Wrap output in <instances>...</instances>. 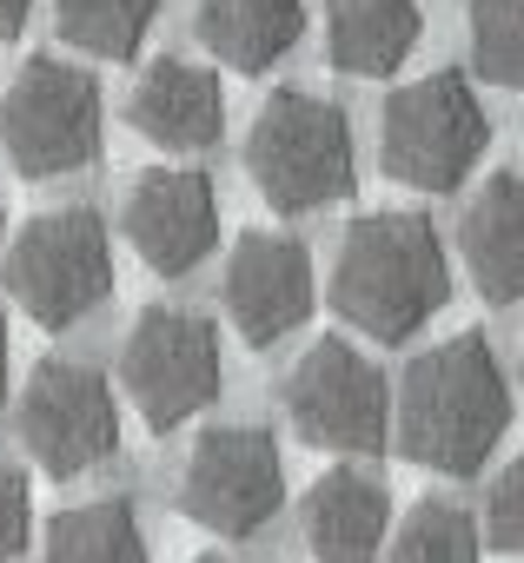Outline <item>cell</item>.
<instances>
[{
    "label": "cell",
    "instance_id": "obj_17",
    "mask_svg": "<svg viewBox=\"0 0 524 563\" xmlns=\"http://www.w3.org/2000/svg\"><path fill=\"white\" fill-rule=\"evenodd\" d=\"M418 0H326V47L352 80L392 74L418 47Z\"/></svg>",
    "mask_w": 524,
    "mask_h": 563
},
{
    "label": "cell",
    "instance_id": "obj_23",
    "mask_svg": "<svg viewBox=\"0 0 524 563\" xmlns=\"http://www.w3.org/2000/svg\"><path fill=\"white\" fill-rule=\"evenodd\" d=\"M28 530H34V497H28V477L0 457V563H14L28 550Z\"/></svg>",
    "mask_w": 524,
    "mask_h": 563
},
{
    "label": "cell",
    "instance_id": "obj_16",
    "mask_svg": "<svg viewBox=\"0 0 524 563\" xmlns=\"http://www.w3.org/2000/svg\"><path fill=\"white\" fill-rule=\"evenodd\" d=\"M193 34L206 54H219L239 74H266L286 60L306 34V0H199Z\"/></svg>",
    "mask_w": 524,
    "mask_h": 563
},
{
    "label": "cell",
    "instance_id": "obj_18",
    "mask_svg": "<svg viewBox=\"0 0 524 563\" xmlns=\"http://www.w3.org/2000/svg\"><path fill=\"white\" fill-rule=\"evenodd\" d=\"M41 563H153V556H146V530H140L133 504L100 497V504H74L47 523Z\"/></svg>",
    "mask_w": 524,
    "mask_h": 563
},
{
    "label": "cell",
    "instance_id": "obj_7",
    "mask_svg": "<svg viewBox=\"0 0 524 563\" xmlns=\"http://www.w3.org/2000/svg\"><path fill=\"white\" fill-rule=\"evenodd\" d=\"M120 385L140 418L166 438L219 398V332L186 306H146L120 345Z\"/></svg>",
    "mask_w": 524,
    "mask_h": 563
},
{
    "label": "cell",
    "instance_id": "obj_1",
    "mask_svg": "<svg viewBox=\"0 0 524 563\" xmlns=\"http://www.w3.org/2000/svg\"><path fill=\"white\" fill-rule=\"evenodd\" d=\"M451 299L445 239L425 212H365L339 239L332 312L379 345H405Z\"/></svg>",
    "mask_w": 524,
    "mask_h": 563
},
{
    "label": "cell",
    "instance_id": "obj_24",
    "mask_svg": "<svg viewBox=\"0 0 524 563\" xmlns=\"http://www.w3.org/2000/svg\"><path fill=\"white\" fill-rule=\"evenodd\" d=\"M28 14H34V0H0V41H14L28 27Z\"/></svg>",
    "mask_w": 524,
    "mask_h": 563
},
{
    "label": "cell",
    "instance_id": "obj_19",
    "mask_svg": "<svg viewBox=\"0 0 524 563\" xmlns=\"http://www.w3.org/2000/svg\"><path fill=\"white\" fill-rule=\"evenodd\" d=\"M153 14H160V0H54L61 41L100 60L140 54V41L153 34Z\"/></svg>",
    "mask_w": 524,
    "mask_h": 563
},
{
    "label": "cell",
    "instance_id": "obj_8",
    "mask_svg": "<svg viewBox=\"0 0 524 563\" xmlns=\"http://www.w3.org/2000/svg\"><path fill=\"white\" fill-rule=\"evenodd\" d=\"M280 497H286V457H280L273 431H259V424H212L186 451L179 510L199 530L252 537L259 523H273Z\"/></svg>",
    "mask_w": 524,
    "mask_h": 563
},
{
    "label": "cell",
    "instance_id": "obj_5",
    "mask_svg": "<svg viewBox=\"0 0 524 563\" xmlns=\"http://www.w3.org/2000/svg\"><path fill=\"white\" fill-rule=\"evenodd\" d=\"M491 146V120L484 100L471 93V80L458 67H438L412 87H399L385 100V126H379V153L385 173L412 192H451L471 179V166Z\"/></svg>",
    "mask_w": 524,
    "mask_h": 563
},
{
    "label": "cell",
    "instance_id": "obj_9",
    "mask_svg": "<svg viewBox=\"0 0 524 563\" xmlns=\"http://www.w3.org/2000/svg\"><path fill=\"white\" fill-rule=\"evenodd\" d=\"M286 418L319 451H379L392 431V398L379 365L346 339H313L286 372Z\"/></svg>",
    "mask_w": 524,
    "mask_h": 563
},
{
    "label": "cell",
    "instance_id": "obj_2",
    "mask_svg": "<svg viewBox=\"0 0 524 563\" xmlns=\"http://www.w3.org/2000/svg\"><path fill=\"white\" fill-rule=\"evenodd\" d=\"M511 424V391L478 332H458L412 358L399 391V451L438 477H471Z\"/></svg>",
    "mask_w": 524,
    "mask_h": 563
},
{
    "label": "cell",
    "instance_id": "obj_10",
    "mask_svg": "<svg viewBox=\"0 0 524 563\" xmlns=\"http://www.w3.org/2000/svg\"><path fill=\"white\" fill-rule=\"evenodd\" d=\"M21 444L34 451L41 471L54 477H80L94 464H107L120 451V405L113 385L94 365L74 358H47L34 365L28 391H21Z\"/></svg>",
    "mask_w": 524,
    "mask_h": 563
},
{
    "label": "cell",
    "instance_id": "obj_22",
    "mask_svg": "<svg viewBox=\"0 0 524 563\" xmlns=\"http://www.w3.org/2000/svg\"><path fill=\"white\" fill-rule=\"evenodd\" d=\"M484 543L524 556V451L491 477V497H484Z\"/></svg>",
    "mask_w": 524,
    "mask_h": 563
},
{
    "label": "cell",
    "instance_id": "obj_25",
    "mask_svg": "<svg viewBox=\"0 0 524 563\" xmlns=\"http://www.w3.org/2000/svg\"><path fill=\"white\" fill-rule=\"evenodd\" d=\"M0 398H8V319H0Z\"/></svg>",
    "mask_w": 524,
    "mask_h": 563
},
{
    "label": "cell",
    "instance_id": "obj_26",
    "mask_svg": "<svg viewBox=\"0 0 524 563\" xmlns=\"http://www.w3.org/2000/svg\"><path fill=\"white\" fill-rule=\"evenodd\" d=\"M193 563H226V556H193Z\"/></svg>",
    "mask_w": 524,
    "mask_h": 563
},
{
    "label": "cell",
    "instance_id": "obj_11",
    "mask_svg": "<svg viewBox=\"0 0 524 563\" xmlns=\"http://www.w3.org/2000/svg\"><path fill=\"white\" fill-rule=\"evenodd\" d=\"M226 312L252 352L293 339L313 312V252L293 232H245L226 258Z\"/></svg>",
    "mask_w": 524,
    "mask_h": 563
},
{
    "label": "cell",
    "instance_id": "obj_15",
    "mask_svg": "<svg viewBox=\"0 0 524 563\" xmlns=\"http://www.w3.org/2000/svg\"><path fill=\"white\" fill-rule=\"evenodd\" d=\"M392 530V497L372 471H326L306 497V550L319 563H372Z\"/></svg>",
    "mask_w": 524,
    "mask_h": 563
},
{
    "label": "cell",
    "instance_id": "obj_12",
    "mask_svg": "<svg viewBox=\"0 0 524 563\" xmlns=\"http://www.w3.org/2000/svg\"><path fill=\"white\" fill-rule=\"evenodd\" d=\"M127 245L160 272L186 278L219 245V192L193 166H153L127 192Z\"/></svg>",
    "mask_w": 524,
    "mask_h": 563
},
{
    "label": "cell",
    "instance_id": "obj_20",
    "mask_svg": "<svg viewBox=\"0 0 524 563\" xmlns=\"http://www.w3.org/2000/svg\"><path fill=\"white\" fill-rule=\"evenodd\" d=\"M392 563H478V523L451 497H418L392 530Z\"/></svg>",
    "mask_w": 524,
    "mask_h": 563
},
{
    "label": "cell",
    "instance_id": "obj_6",
    "mask_svg": "<svg viewBox=\"0 0 524 563\" xmlns=\"http://www.w3.org/2000/svg\"><path fill=\"white\" fill-rule=\"evenodd\" d=\"M0 146L28 179L80 173L100 159V87L87 67L34 54L0 100Z\"/></svg>",
    "mask_w": 524,
    "mask_h": 563
},
{
    "label": "cell",
    "instance_id": "obj_4",
    "mask_svg": "<svg viewBox=\"0 0 524 563\" xmlns=\"http://www.w3.org/2000/svg\"><path fill=\"white\" fill-rule=\"evenodd\" d=\"M8 292L14 306L47 325L67 332L87 312L107 306L113 292V232L94 206H61L21 225V239L8 245Z\"/></svg>",
    "mask_w": 524,
    "mask_h": 563
},
{
    "label": "cell",
    "instance_id": "obj_13",
    "mask_svg": "<svg viewBox=\"0 0 524 563\" xmlns=\"http://www.w3.org/2000/svg\"><path fill=\"white\" fill-rule=\"evenodd\" d=\"M133 133H146L166 153H206L226 133V93L219 74L193 67V60H153L127 100Z\"/></svg>",
    "mask_w": 524,
    "mask_h": 563
},
{
    "label": "cell",
    "instance_id": "obj_14",
    "mask_svg": "<svg viewBox=\"0 0 524 563\" xmlns=\"http://www.w3.org/2000/svg\"><path fill=\"white\" fill-rule=\"evenodd\" d=\"M458 252L471 265V286L491 306H524V179L491 173L458 225Z\"/></svg>",
    "mask_w": 524,
    "mask_h": 563
},
{
    "label": "cell",
    "instance_id": "obj_21",
    "mask_svg": "<svg viewBox=\"0 0 524 563\" xmlns=\"http://www.w3.org/2000/svg\"><path fill=\"white\" fill-rule=\"evenodd\" d=\"M471 67L524 93V0H471Z\"/></svg>",
    "mask_w": 524,
    "mask_h": 563
},
{
    "label": "cell",
    "instance_id": "obj_3",
    "mask_svg": "<svg viewBox=\"0 0 524 563\" xmlns=\"http://www.w3.org/2000/svg\"><path fill=\"white\" fill-rule=\"evenodd\" d=\"M245 173L273 212H313V206L346 199L359 186L346 113L299 87L273 93L245 133Z\"/></svg>",
    "mask_w": 524,
    "mask_h": 563
}]
</instances>
